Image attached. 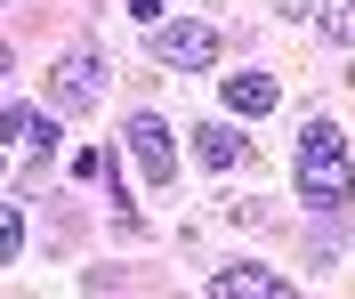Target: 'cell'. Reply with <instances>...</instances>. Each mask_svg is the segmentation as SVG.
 Masks as SVG:
<instances>
[{
  "mask_svg": "<svg viewBox=\"0 0 355 299\" xmlns=\"http://www.w3.org/2000/svg\"><path fill=\"white\" fill-rule=\"evenodd\" d=\"M291 170H299V203H307V210H323V219L347 210V194H355V154H347V130H339V121H307Z\"/></svg>",
  "mask_w": 355,
  "mask_h": 299,
  "instance_id": "obj_1",
  "label": "cell"
},
{
  "mask_svg": "<svg viewBox=\"0 0 355 299\" xmlns=\"http://www.w3.org/2000/svg\"><path fill=\"white\" fill-rule=\"evenodd\" d=\"M154 57H162L170 73L218 65V24H154Z\"/></svg>",
  "mask_w": 355,
  "mask_h": 299,
  "instance_id": "obj_2",
  "label": "cell"
},
{
  "mask_svg": "<svg viewBox=\"0 0 355 299\" xmlns=\"http://www.w3.org/2000/svg\"><path fill=\"white\" fill-rule=\"evenodd\" d=\"M130 146H137V170H146V186H154V194H170V178H178L170 121H162V114H137V121H130Z\"/></svg>",
  "mask_w": 355,
  "mask_h": 299,
  "instance_id": "obj_3",
  "label": "cell"
},
{
  "mask_svg": "<svg viewBox=\"0 0 355 299\" xmlns=\"http://www.w3.org/2000/svg\"><path fill=\"white\" fill-rule=\"evenodd\" d=\"M97 97H105V57L97 49H73L65 65H57V105L65 114H89Z\"/></svg>",
  "mask_w": 355,
  "mask_h": 299,
  "instance_id": "obj_4",
  "label": "cell"
},
{
  "mask_svg": "<svg viewBox=\"0 0 355 299\" xmlns=\"http://www.w3.org/2000/svg\"><path fill=\"white\" fill-rule=\"evenodd\" d=\"M210 299H299L283 275H266V267H250V259H234V267H218L210 275Z\"/></svg>",
  "mask_w": 355,
  "mask_h": 299,
  "instance_id": "obj_5",
  "label": "cell"
},
{
  "mask_svg": "<svg viewBox=\"0 0 355 299\" xmlns=\"http://www.w3.org/2000/svg\"><path fill=\"white\" fill-rule=\"evenodd\" d=\"M275 97H283L275 73H226V114H250V121H259V114H275Z\"/></svg>",
  "mask_w": 355,
  "mask_h": 299,
  "instance_id": "obj_6",
  "label": "cell"
},
{
  "mask_svg": "<svg viewBox=\"0 0 355 299\" xmlns=\"http://www.w3.org/2000/svg\"><path fill=\"white\" fill-rule=\"evenodd\" d=\"M8 138H17V146H33V154H57V121H49V114H33V105H8Z\"/></svg>",
  "mask_w": 355,
  "mask_h": 299,
  "instance_id": "obj_7",
  "label": "cell"
},
{
  "mask_svg": "<svg viewBox=\"0 0 355 299\" xmlns=\"http://www.w3.org/2000/svg\"><path fill=\"white\" fill-rule=\"evenodd\" d=\"M202 162H210V170H234V162H243V138H234V130H202Z\"/></svg>",
  "mask_w": 355,
  "mask_h": 299,
  "instance_id": "obj_8",
  "label": "cell"
},
{
  "mask_svg": "<svg viewBox=\"0 0 355 299\" xmlns=\"http://www.w3.org/2000/svg\"><path fill=\"white\" fill-rule=\"evenodd\" d=\"M73 178H81V186H97V178H105V186H113V154H97V146H81V154H73Z\"/></svg>",
  "mask_w": 355,
  "mask_h": 299,
  "instance_id": "obj_9",
  "label": "cell"
},
{
  "mask_svg": "<svg viewBox=\"0 0 355 299\" xmlns=\"http://www.w3.org/2000/svg\"><path fill=\"white\" fill-rule=\"evenodd\" d=\"M323 33H331L339 49H355V0H331V8H323Z\"/></svg>",
  "mask_w": 355,
  "mask_h": 299,
  "instance_id": "obj_10",
  "label": "cell"
},
{
  "mask_svg": "<svg viewBox=\"0 0 355 299\" xmlns=\"http://www.w3.org/2000/svg\"><path fill=\"white\" fill-rule=\"evenodd\" d=\"M0 259H24V219H17V203H0Z\"/></svg>",
  "mask_w": 355,
  "mask_h": 299,
  "instance_id": "obj_11",
  "label": "cell"
},
{
  "mask_svg": "<svg viewBox=\"0 0 355 299\" xmlns=\"http://www.w3.org/2000/svg\"><path fill=\"white\" fill-rule=\"evenodd\" d=\"M275 17H291V24H299V17H323V8H315V0H275Z\"/></svg>",
  "mask_w": 355,
  "mask_h": 299,
  "instance_id": "obj_12",
  "label": "cell"
},
{
  "mask_svg": "<svg viewBox=\"0 0 355 299\" xmlns=\"http://www.w3.org/2000/svg\"><path fill=\"white\" fill-rule=\"evenodd\" d=\"M130 17L137 24H162V0H130Z\"/></svg>",
  "mask_w": 355,
  "mask_h": 299,
  "instance_id": "obj_13",
  "label": "cell"
}]
</instances>
